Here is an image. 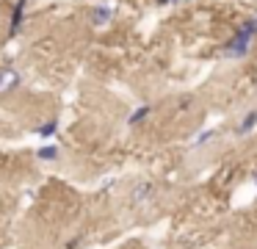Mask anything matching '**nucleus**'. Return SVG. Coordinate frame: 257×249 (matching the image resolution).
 Masks as SVG:
<instances>
[{
    "instance_id": "10",
    "label": "nucleus",
    "mask_w": 257,
    "mask_h": 249,
    "mask_svg": "<svg viewBox=\"0 0 257 249\" xmlns=\"http://www.w3.org/2000/svg\"><path fill=\"white\" fill-rule=\"evenodd\" d=\"M210 138H216V130H205V133H199V136H196V141H194V147H196V149L205 147V144H210Z\"/></svg>"
},
{
    "instance_id": "5",
    "label": "nucleus",
    "mask_w": 257,
    "mask_h": 249,
    "mask_svg": "<svg viewBox=\"0 0 257 249\" xmlns=\"http://www.w3.org/2000/svg\"><path fill=\"white\" fill-rule=\"evenodd\" d=\"M25 3L28 0H17V6H14V11H12V20H9V33H20L23 31V20H25Z\"/></svg>"
},
{
    "instance_id": "11",
    "label": "nucleus",
    "mask_w": 257,
    "mask_h": 249,
    "mask_svg": "<svg viewBox=\"0 0 257 249\" xmlns=\"http://www.w3.org/2000/svg\"><path fill=\"white\" fill-rule=\"evenodd\" d=\"M158 6H166V3H174V0H155Z\"/></svg>"
},
{
    "instance_id": "8",
    "label": "nucleus",
    "mask_w": 257,
    "mask_h": 249,
    "mask_svg": "<svg viewBox=\"0 0 257 249\" xmlns=\"http://www.w3.org/2000/svg\"><path fill=\"white\" fill-rule=\"evenodd\" d=\"M36 133H39L42 138H53V136L58 133V119H47V122H45V125H42Z\"/></svg>"
},
{
    "instance_id": "3",
    "label": "nucleus",
    "mask_w": 257,
    "mask_h": 249,
    "mask_svg": "<svg viewBox=\"0 0 257 249\" xmlns=\"http://www.w3.org/2000/svg\"><path fill=\"white\" fill-rule=\"evenodd\" d=\"M20 86V72L12 66H0V94H9Z\"/></svg>"
},
{
    "instance_id": "12",
    "label": "nucleus",
    "mask_w": 257,
    "mask_h": 249,
    "mask_svg": "<svg viewBox=\"0 0 257 249\" xmlns=\"http://www.w3.org/2000/svg\"><path fill=\"white\" fill-rule=\"evenodd\" d=\"M254 186H257V175H254Z\"/></svg>"
},
{
    "instance_id": "2",
    "label": "nucleus",
    "mask_w": 257,
    "mask_h": 249,
    "mask_svg": "<svg viewBox=\"0 0 257 249\" xmlns=\"http://www.w3.org/2000/svg\"><path fill=\"white\" fill-rule=\"evenodd\" d=\"M152 199H155V186L152 183H139L130 191V205L133 208H147V205H152Z\"/></svg>"
},
{
    "instance_id": "6",
    "label": "nucleus",
    "mask_w": 257,
    "mask_h": 249,
    "mask_svg": "<svg viewBox=\"0 0 257 249\" xmlns=\"http://www.w3.org/2000/svg\"><path fill=\"white\" fill-rule=\"evenodd\" d=\"M254 127H257V111H249V114L240 119V125L235 127V133H238V136H249Z\"/></svg>"
},
{
    "instance_id": "9",
    "label": "nucleus",
    "mask_w": 257,
    "mask_h": 249,
    "mask_svg": "<svg viewBox=\"0 0 257 249\" xmlns=\"http://www.w3.org/2000/svg\"><path fill=\"white\" fill-rule=\"evenodd\" d=\"M150 105H139V108L133 111V114H130V119H127V125H139V122H144L147 116H150Z\"/></svg>"
},
{
    "instance_id": "7",
    "label": "nucleus",
    "mask_w": 257,
    "mask_h": 249,
    "mask_svg": "<svg viewBox=\"0 0 257 249\" xmlns=\"http://www.w3.org/2000/svg\"><path fill=\"white\" fill-rule=\"evenodd\" d=\"M36 158H39V160H58V158H61V149H58L56 144H47V147L36 149Z\"/></svg>"
},
{
    "instance_id": "1",
    "label": "nucleus",
    "mask_w": 257,
    "mask_h": 249,
    "mask_svg": "<svg viewBox=\"0 0 257 249\" xmlns=\"http://www.w3.org/2000/svg\"><path fill=\"white\" fill-rule=\"evenodd\" d=\"M254 36H257V17H249V20H243L238 25L235 36L224 44V55H227V58H243V55L251 50Z\"/></svg>"
},
{
    "instance_id": "4",
    "label": "nucleus",
    "mask_w": 257,
    "mask_h": 249,
    "mask_svg": "<svg viewBox=\"0 0 257 249\" xmlns=\"http://www.w3.org/2000/svg\"><path fill=\"white\" fill-rule=\"evenodd\" d=\"M113 20V6H94L91 9V25L94 28H102Z\"/></svg>"
}]
</instances>
